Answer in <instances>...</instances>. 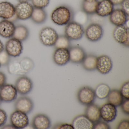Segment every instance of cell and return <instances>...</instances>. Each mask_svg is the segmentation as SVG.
I'll return each instance as SVG.
<instances>
[{
	"mask_svg": "<svg viewBox=\"0 0 129 129\" xmlns=\"http://www.w3.org/2000/svg\"><path fill=\"white\" fill-rule=\"evenodd\" d=\"M97 57L92 54L87 55L81 63L84 69L88 71L96 70Z\"/></svg>",
	"mask_w": 129,
	"mask_h": 129,
	"instance_id": "cell-27",
	"label": "cell"
},
{
	"mask_svg": "<svg viewBox=\"0 0 129 129\" xmlns=\"http://www.w3.org/2000/svg\"><path fill=\"white\" fill-rule=\"evenodd\" d=\"M54 46L56 49H69L71 47V40L65 35H58Z\"/></svg>",
	"mask_w": 129,
	"mask_h": 129,
	"instance_id": "cell-30",
	"label": "cell"
},
{
	"mask_svg": "<svg viewBox=\"0 0 129 129\" xmlns=\"http://www.w3.org/2000/svg\"><path fill=\"white\" fill-rule=\"evenodd\" d=\"M18 91L15 86L12 84H6L0 88V97L2 101L10 102L16 100Z\"/></svg>",
	"mask_w": 129,
	"mask_h": 129,
	"instance_id": "cell-13",
	"label": "cell"
},
{
	"mask_svg": "<svg viewBox=\"0 0 129 129\" xmlns=\"http://www.w3.org/2000/svg\"><path fill=\"white\" fill-rule=\"evenodd\" d=\"M110 126L107 122L99 120L94 123L93 129H110Z\"/></svg>",
	"mask_w": 129,
	"mask_h": 129,
	"instance_id": "cell-34",
	"label": "cell"
},
{
	"mask_svg": "<svg viewBox=\"0 0 129 129\" xmlns=\"http://www.w3.org/2000/svg\"><path fill=\"white\" fill-rule=\"evenodd\" d=\"M19 3H22V2H28L30 0H17Z\"/></svg>",
	"mask_w": 129,
	"mask_h": 129,
	"instance_id": "cell-44",
	"label": "cell"
},
{
	"mask_svg": "<svg viewBox=\"0 0 129 129\" xmlns=\"http://www.w3.org/2000/svg\"><path fill=\"white\" fill-rule=\"evenodd\" d=\"M114 40L123 46L129 47V28L125 25L115 27L112 33Z\"/></svg>",
	"mask_w": 129,
	"mask_h": 129,
	"instance_id": "cell-6",
	"label": "cell"
},
{
	"mask_svg": "<svg viewBox=\"0 0 129 129\" xmlns=\"http://www.w3.org/2000/svg\"><path fill=\"white\" fill-rule=\"evenodd\" d=\"M5 50L10 56L18 57L23 52L22 42L14 38H11L6 43Z\"/></svg>",
	"mask_w": 129,
	"mask_h": 129,
	"instance_id": "cell-9",
	"label": "cell"
},
{
	"mask_svg": "<svg viewBox=\"0 0 129 129\" xmlns=\"http://www.w3.org/2000/svg\"><path fill=\"white\" fill-rule=\"evenodd\" d=\"M72 125L74 129H92L94 123L85 115H81L74 118Z\"/></svg>",
	"mask_w": 129,
	"mask_h": 129,
	"instance_id": "cell-22",
	"label": "cell"
},
{
	"mask_svg": "<svg viewBox=\"0 0 129 129\" xmlns=\"http://www.w3.org/2000/svg\"><path fill=\"white\" fill-rule=\"evenodd\" d=\"M34 106L33 101L27 96L19 97L15 103L16 110L22 112L27 114L32 111L34 109Z\"/></svg>",
	"mask_w": 129,
	"mask_h": 129,
	"instance_id": "cell-15",
	"label": "cell"
},
{
	"mask_svg": "<svg viewBox=\"0 0 129 129\" xmlns=\"http://www.w3.org/2000/svg\"><path fill=\"white\" fill-rule=\"evenodd\" d=\"M16 26L9 20L3 19L0 21V36L5 38H12Z\"/></svg>",
	"mask_w": 129,
	"mask_h": 129,
	"instance_id": "cell-20",
	"label": "cell"
},
{
	"mask_svg": "<svg viewBox=\"0 0 129 129\" xmlns=\"http://www.w3.org/2000/svg\"><path fill=\"white\" fill-rule=\"evenodd\" d=\"M86 1H99V0H86Z\"/></svg>",
	"mask_w": 129,
	"mask_h": 129,
	"instance_id": "cell-46",
	"label": "cell"
},
{
	"mask_svg": "<svg viewBox=\"0 0 129 129\" xmlns=\"http://www.w3.org/2000/svg\"><path fill=\"white\" fill-rule=\"evenodd\" d=\"M15 15V6L8 1L0 2V18L10 20Z\"/></svg>",
	"mask_w": 129,
	"mask_h": 129,
	"instance_id": "cell-21",
	"label": "cell"
},
{
	"mask_svg": "<svg viewBox=\"0 0 129 129\" xmlns=\"http://www.w3.org/2000/svg\"><path fill=\"white\" fill-rule=\"evenodd\" d=\"M86 38L92 42L100 40L104 34V30L102 25L98 23H93L89 25L84 30Z\"/></svg>",
	"mask_w": 129,
	"mask_h": 129,
	"instance_id": "cell-5",
	"label": "cell"
},
{
	"mask_svg": "<svg viewBox=\"0 0 129 129\" xmlns=\"http://www.w3.org/2000/svg\"><path fill=\"white\" fill-rule=\"evenodd\" d=\"M75 13L71 7L62 5L56 7L51 15L52 21L59 26H66L74 21Z\"/></svg>",
	"mask_w": 129,
	"mask_h": 129,
	"instance_id": "cell-1",
	"label": "cell"
},
{
	"mask_svg": "<svg viewBox=\"0 0 129 129\" xmlns=\"http://www.w3.org/2000/svg\"><path fill=\"white\" fill-rule=\"evenodd\" d=\"M47 14L44 9L34 8L30 18L35 24H41L46 21Z\"/></svg>",
	"mask_w": 129,
	"mask_h": 129,
	"instance_id": "cell-25",
	"label": "cell"
},
{
	"mask_svg": "<svg viewBox=\"0 0 129 129\" xmlns=\"http://www.w3.org/2000/svg\"><path fill=\"white\" fill-rule=\"evenodd\" d=\"M4 50V46L2 41L0 40V53Z\"/></svg>",
	"mask_w": 129,
	"mask_h": 129,
	"instance_id": "cell-43",
	"label": "cell"
},
{
	"mask_svg": "<svg viewBox=\"0 0 129 129\" xmlns=\"http://www.w3.org/2000/svg\"><path fill=\"white\" fill-rule=\"evenodd\" d=\"M2 129H15V127L12 125L11 124H7V125H4V126H3V127H2Z\"/></svg>",
	"mask_w": 129,
	"mask_h": 129,
	"instance_id": "cell-42",
	"label": "cell"
},
{
	"mask_svg": "<svg viewBox=\"0 0 129 129\" xmlns=\"http://www.w3.org/2000/svg\"><path fill=\"white\" fill-rule=\"evenodd\" d=\"M123 97L125 99H129V82H125L122 84L120 90Z\"/></svg>",
	"mask_w": 129,
	"mask_h": 129,
	"instance_id": "cell-32",
	"label": "cell"
},
{
	"mask_svg": "<svg viewBox=\"0 0 129 129\" xmlns=\"http://www.w3.org/2000/svg\"><path fill=\"white\" fill-rule=\"evenodd\" d=\"M118 129H129V120L127 119L121 121L117 127Z\"/></svg>",
	"mask_w": 129,
	"mask_h": 129,
	"instance_id": "cell-37",
	"label": "cell"
},
{
	"mask_svg": "<svg viewBox=\"0 0 129 129\" xmlns=\"http://www.w3.org/2000/svg\"><path fill=\"white\" fill-rule=\"evenodd\" d=\"M121 110L125 114L127 115H129V99L124 100L123 103L120 106Z\"/></svg>",
	"mask_w": 129,
	"mask_h": 129,
	"instance_id": "cell-36",
	"label": "cell"
},
{
	"mask_svg": "<svg viewBox=\"0 0 129 129\" xmlns=\"http://www.w3.org/2000/svg\"><path fill=\"white\" fill-rule=\"evenodd\" d=\"M114 6L121 5L124 0H110Z\"/></svg>",
	"mask_w": 129,
	"mask_h": 129,
	"instance_id": "cell-41",
	"label": "cell"
},
{
	"mask_svg": "<svg viewBox=\"0 0 129 129\" xmlns=\"http://www.w3.org/2000/svg\"><path fill=\"white\" fill-rule=\"evenodd\" d=\"M65 35L71 41L81 40L84 34V29L82 25L73 21L66 25Z\"/></svg>",
	"mask_w": 129,
	"mask_h": 129,
	"instance_id": "cell-2",
	"label": "cell"
},
{
	"mask_svg": "<svg viewBox=\"0 0 129 129\" xmlns=\"http://www.w3.org/2000/svg\"><path fill=\"white\" fill-rule=\"evenodd\" d=\"M77 97L81 104L87 106L93 103L96 96L92 88L88 86H84L78 90Z\"/></svg>",
	"mask_w": 129,
	"mask_h": 129,
	"instance_id": "cell-4",
	"label": "cell"
},
{
	"mask_svg": "<svg viewBox=\"0 0 129 129\" xmlns=\"http://www.w3.org/2000/svg\"><path fill=\"white\" fill-rule=\"evenodd\" d=\"M31 126L35 129H48L51 126L49 118L44 114H40L35 115L31 122Z\"/></svg>",
	"mask_w": 129,
	"mask_h": 129,
	"instance_id": "cell-19",
	"label": "cell"
},
{
	"mask_svg": "<svg viewBox=\"0 0 129 129\" xmlns=\"http://www.w3.org/2000/svg\"><path fill=\"white\" fill-rule=\"evenodd\" d=\"M15 15L19 20H27L30 18L34 7L28 2L19 3L15 6Z\"/></svg>",
	"mask_w": 129,
	"mask_h": 129,
	"instance_id": "cell-8",
	"label": "cell"
},
{
	"mask_svg": "<svg viewBox=\"0 0 129 129\" xmlns=\"http://www.w3.org/2000/svg\"><path fill=\"white\" fill-rule=\"evenodd\" d=\"M70 55V61L75 64H81L87 54L81 47L74 46L69 49Z\"/></svg>",
	"mask_w": 129,
	"mask_h": 129,
	"instance_id": "cell-18",
	"label": "cell"
},
{
	"mask_svg": "<svg viewBox=\"0 0 129 129\" xmlns=\"http://www.w3.org/2000/svg\"><path fill=\"white\" fill-rule=\"evenodd\" d=\"M85 115L93 123L100 120V108L94 103L87 106Z\"/></svg>",
	"mask_w": 129,
	"mask_h": 129,
	"instance_id": "cell-23",
	"label": "cell"
},
{
	"mask_svg": "<svg viewBox=\"0 0 129 129\" xmlns=\"http://www.w3.org/2000/svg\"><path fill=\"white\" fill-rule=\"evenodd\" d=\"M110 87L107 84L101 83L96 87L95 91L96 96L100 99H104L108 97L111 91Z\"/></svg>",
	"mask_w": 129,
	"mask_h": 129,
	"instance_id": "cell-29",
	"label": "cell"
},
{
	"mask_svg": "<svg viewBox=\"0 0 129 129\" xmlns=\"http://www.w3.org/2000/svg\"><path fill=\"white\" fill-rule=\"evenodd\" d=\"M11 124L15 129H24L28 126L29 120L27 114L16 110L11 114L10 117Z\"/></svg>",
	"mask_w": 129,
	"mask_h": 129,
	"instance_id": "cell-7",
	"label": "cell"
},
{
	"mask_svg": "<svg viewBox=\"0 0 129 129\" xmlns=\"http://www.w3.org/2000/svg\"><path fill=\"white\" fill-rule=\"evenodd\" d=\"M100 115L104 121L107 123L112 122L117 115V107L108 103L104 104L100 108Z\"/></svg>",
	"mask_w": 129,
	"mask_h": 129,
	"instance_id": "cell-11",
	"label": "cell"
},
{
	"mask_svg": "<svg viewBox=\"0 0 129 129\" xmlns=\"http://www.w3.org/2000/svg\"><path fill=\"white\" fill-rule=\"evenodd\" d=\"M55 64L59 66H64L70 62L69 50L67 49H56L53 55Z\"/></svg>",
	"mask_w": 129,
	"mask_h": 129,
	"instance_id": "cell-16",
	"label": "cell"
},
{
	"mask_svg": "<svg viewBox=\"0 0 129 129\" xmlns=\"http://www.w3.org/2000/svg\"><path fill=\"white\" fill-rule=\"evenodd\" d=\"M2 102H3V101H2V99H1V97H0V105H1V103H2Z\"/></svg>",
	"mask_w": 129,
	"mask_h": 129,
	"instance_id": "cell-45",
	"label": "cell"
},
{
	"mask_svg": "<svg viewBox=\"0 0 129 129\" xmlns=\"http://www.w3.org/2000/svg\"><path fill=\"white\" fill-rule=\"evenodd\" d=\"M7 115L4 110L0 109V127L5 125L7 120Z\"/></svg>",
	"mask_w": 129,
	"mask_h": 129,
	"instance_id": "cell-35",
	"label": "cell"
},
{
	"mask_svg": "<svg viewBox=\"0 0 129 129\" xmlns=\"http://www.w3.org/2000/svg\"><path fill=\"white\" fill-rule=\"evenodd\" d=\"M6 82L7 77L6 75L0 72V88L6 84Z\"/></svg>",
	"mask_w": 129,
	"mask_h": 129,
	"instance_id": "cell-40",
	"label": "cell"
},
{
	"mask_svg": "<svg viewBox=\"0 0 129 129\" xmlns=\"http://www.w3.org/2000/svg\"><path fill=\"white\" fill-rule=\"evenodd\" d=\"M58 35L56 31L50 27L43 28L39 33V38L41 43L47 47L53 46L55 45Z\"/></svg>",
	"mask_w": 129,
	"mask_h": 129,
	"instance_id": "cell-3",
	"label": "cell"
},
{
	"mask_svg": "<svg viewBox=\"0 0 129 129\" xmlns=\"http://www.w3.org/2000/svg\"><path fill=\"white\" fill-rule=\"evenodd\" d=\"M110 0H101L98 1L96 14L102 18L109 16L114 9Z\"/></svg>",
	"mask_w": 129,
	"mask_h": 129,
	"instance_id": "cell-17",
	"label": "cell"
},
{
	"mask_svg": "<svg viewBox=\"0 0 129 129\" xmlns=\"http://www.w3.org/2000/svg\"><path fill=\"white\" fill-rule=\"evenodd\" d=\"M98 1L83 0L81 4V10L83 12L88 15L96 14Z\"/></svg>",
	"mask_w": 129,
	"mask_h": 129,
	"instance_id": "cell-26",
	"label": "cell"
},
{
	"mask_svg": "<svg viewBox=\"0 0 129 129\" xmlns=\"http://www.w3.org/2000/svg\"><path fill=\"white\" fill-rule=\"evenodd\" d=\"M29 35L28 28L24 25H19L16 26L13 37L22 42L26 40Z\"/></svg>",
	"mask_w": 129,
	"mask_h": 129,
	"instance_id": "cell-28",
	"label": "cell"
},
{
	"mask_svg": "<svg viewBox=\"0 0 129 129\" xmlns=\"http://www.w3.org/2000/svg\"><path fill=\"white\" fill-rule=\"evenodd\" d=\"M108 103L113 105L116 107L120 106L124 101V98L121 93L120 90L116 89L111 90L107 97Z\"/></svg>",
	"mask_w": 129,
	"mask_h": 129,
	"instance_id": "cell-24",
	"label": "cell"
},
{
	"mask_svg": "<svg viewBox=\"0 0 129 129\" xmlns=\"http://www.w3.org/2000/svg\"><path fill=\"white\" fill-rule=\"evenodd\" d=\"M112 68L113 62L109 56L103 55L97 57L96 70L100 74H107L111 71Z\"/></svg>",
	"mask_w": 129,
	"mask_h": 129,
	"instance_id": "cell-12",
	"label": "cell"
},
{
	"mask_svg": "<svg viewBox=\"0 0 129 129\" xmlns=\"http://www.w3.org/2000/svg\"><path fill=\"white\" fill-rule=\"evenodd\" d=\"M15 86L18 93L21 95H25L31 92L34 85L30 78L23 76L17 79Z\"/></svg>",
	"mask_w": 129,
	"mask_h": 129,
	"instance_id": "cell-10",
	"label": "cell"
},
{
	"mask_svg": "<svg viewBox=\"0 0 129 129\" xmlns=\"http://www.w3.org/2000/svg\"><path fill=\"white\" fill-rule=\"evenodd\" d=\"M32 6L34 8L44 9L50 3V0H31Z\"/></svg>",
	"mask_w": 129,
	"mask_h": 129,
	"instance_id": "cell-31",
	"label": "cell"
},
{
	"mask_svg": "<svg viewBox=\"0 0 129 129\" xmlns=\"http://www.w3.org/2000/svg\"><path fill=\"white\" fill-rule=\"evenodd\" d=\"M1 63H0V68H1Z\"/></svg>",
	"mask_w": 129,
	"mask_h": 129,
	"instance_id": "cell-47",
	"label": "cell"
},
{
	"mask_svg": "<svg viewBox=\"0 0 129 129\" xmlns=\"http://www.w3.org/2000/svg\"><path fill=\"white\" fill-rule=\"evenodd\" d=\"M53 128L58 129H74L72 124L68 123L58 124L55 126Z\"/></svg>",
	"mask_w": 129,
	"mask_h": 129,
	"instance_id": "cell-39",
	"label": "cell"
},
{
	"mask_svg": "<svg viewBox=\"0 0 129 129\" xmlns=\"http://www.w3.org/2000/svg\"><path fill=\"white\" fill-rule=\"evenodd\" d=\"M129 16L121 9H114L109 16V20L111 23L116 27L125 25L128 21Z\"/></svg>",
	"mask_w": 129,
	"mask_h": 129,
	"instance_id": "cell-14",
	"label": "cell"
},
{
	"mask_svg": "<svg viewBox=\"0 0 129 129\" xmlns=\"http://www.w3.org/2000/svg\"><path fill=\"white\" fill-rule=\"evenodd\" d=\"M129 0H124L121 4V9L129 16Z\"/></svg>",
	"mask_w": 129,
	"mask_h": 129,
	"instance_id": "cell-38",
	"label": "cell"
},
{
	"mask_svg": "<svg viewBox=\"0 0 129 129\" xmlns=\"http://www.w3.org/2000/svg\"><path fill=\"white\" fill-rule=\"evenodd\" d=\"M10 56L5 50L0 53V63L1 65L6 66L9 64Z\"/></svg>",
	"mask_w": 129,
	"mask_h": 129,
	"instance_id": "cell-33",
	"label": "cell"
}]
</instances>
